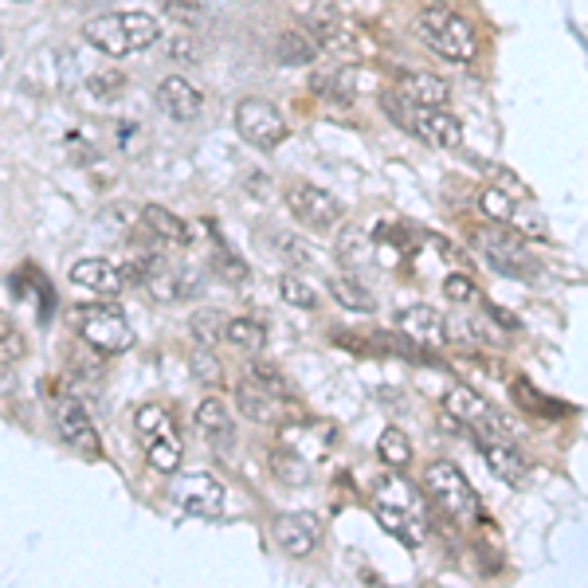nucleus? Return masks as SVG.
I'll list each match as a JSON object with an SVG mask.
<instances>
[{
    "instance_id": "22",
    "label": "nucleus",
    "mask_w": 588,
    "mask_h": 588,
    "mask_svg": "<svg viewBox=\"0 0 588 588\" xmlns=\"http://www.w3.org/2000/svg\"><path fill=\"white\" fill-rule=\"evenodd\" d=\"M451 95L448 78L428 75V71H412V75H401V98L416 102V107H443Z\"/></svg>"
},
{
    "instance_id": "31",
    "label": "nucleus",
    "mask_w": 588,
    "mask_h": 588,
    "mask_svg": "<svg viewBox=\"0 0 588 588\" xmlns=\"http://www.w3.org/2000/svg\"><path fill=\"white\" fill-rule=\"evenodd\" d=\"M470 166L479 169V173H487V181L494 188H502V193H510L514 196V200H529V185H522L518 181V173H514V169H502V166H490V161H482V157H475V161H470Z\"/></svg>"
},
{
    "instance_id": "35",
    "label": "nucleus",
    "mask_w": 588,
    "mask_h": 588,
    "mask_svg": "<svg viewBox=\"0 0 588 588\" xmlns=\"http://www.w3.org/2000/svg\"><path fill=\"white\" fill-rule=\"evenodd\" d=\"M87 90L95 98H102V102H110V98H118L126 90V75L122 71H98V75L87 78Z\"/></svg>"
},
{
    "instance_id": "38",
    "label": "nucleus",
    "mask_w": 588,
    "mask_h": 588,
    "mask_svg": "<svg viewBox=\"0 0 588 588\" xmlns=\"http://www.w3.org/2000/svg\"><path fill=\"white\" fill-rule=\"evenodd\" d=\"M338 252H342V259L345 264H365V259H369V240H365L362 232H357V228H350V232L342 235V244H338Z\"/></svg>"
},
{
    "instance_id": "45",
    "label": "nucleus",
    "mask_w": 588,
    "mask_h": 588,
    "mask_svg": "<svg viewBox=\"0 0 588 588\" xmlns=\"http://www.w3.org/2000/svg\"><path fill=\"white\" fill-rule=\"evenodd\" d=\"M16 4H28V0H16Z\"/></svg>"
},
{
    "instance_id": "21",
    "label": "nucleus",
    "mask_w": 588,
    "mask_h": 588,
    "mask_svg": "<svg viewBox=\"0 0 588 588\" xmlns=\"http://www.w3.org/2000/svg\"><path fill=\"white\" fill-rule=\"evenodd\" d=\"M196 428L212 443L216 451H224L232 443V416H228V404L220 396H205L200 408H196Z\"/></svg>"
},
{
    "instance_id": "20",
    "label": "nucleus",
    "mask_w": 588,
    "mask_h": 588,
    "mask_svg": "<svg viewBox=\"0 0 588 588\" xmlns=\"http://www.w3.org/2000/svg\"><path fill=\"white\" fill-rule=\"evenodd\" d=\"M482 455H487V467L499 475L502 482H526V460H522V451L514 448L510 440H490V436H482Z\"/></svg>"
},
{
    "instance_id": "34",
    "label": "nucleus",
    "mask_w": 588,
    "mask_h": 588,
    "mask_svg": "<svg viewBox=\"0 0 588 588\" xmlns=\"http://www.w3.org/2000/svg\"><path fill=\"white\" fill-rule=\"evenodd\" d=\"M224 314H216V310H200L193 318V333H196V342L205 345V350H212L220 338H224Z\"/></svg>"
},
{
    "instance_id": "42",
    "label": "nucleus",
    "mask_w": 588,
    "mask_h": 588,
    "mask_svg": "<svg viewBox=\"0 0 588 588\" xmlns=\"http://www.w3.org/2000/svg\"><path fill=\"white\" fill-rule=\"evenodd\" d=\"M169 56H173L176 63H193V59H196L193 39H169Z\"/></svg>"
},
{
    "instance_id": "10",
    "label": "nucleus",
    "mask_w": 588,
    "mask_h": 588,
    "mask_svg": "<svg viewBox=\"0 0 588 588\" xmlns=\"http://www.w3.org/2000/svg\"><path fill=\"white\" fill-rule=\"evenodd\" d=\"M286 208H291L294 220H303L314 232H326V228H333L345 216L342 200L333 193H326L322 185H310V181H294L286 188Z\"/></svg>"
},
{
    "instance_id": "4",
    "label": "nucleus",
    "mask_w": 588,
    "mask_h": 588,
    "mask_svg": "<svg viewBox=\"0 0 588 588\" xmlns=\"http://www.w3.org/2000/svg\"><path fill=\"white\" fill-rule=\"evenodd\" d=\"M384 110L392 114V122H401L408 134H416L424 146L431 149H460L463 146V126L460 118L448 114L443 107H416L401 95H381Z\"/></svg>"
},
{
    "instance_id": "28",
    "label": "nucleus",
    "mask_w": 588,
    "mask_h": 588,
    "mask_svg": "<svg viewBox=\"0 0 588 588\" xmlns=\"http://www.w3.org/2000/svg\"><path fill=\"white\" fill-rule=\"evenodd\" d=\"M224 342L235 345V350H244V353H259L267 345V333H264V326L252 322V318H228Z\"/></svg>"
},
{
    "instance_id": "12",
    "label": "nucleus",
    "mask_w": 588,
    "mask_h": 588,
    "mask_svg": "<svg viewBox=\"0 0 588 588\" xmlns=\"http://www.w3.org/2000/svg\"><path fill=\"white\" fill-rule=\"evenodd\" d=\"M173 499L176 506L185 510V514H193V518H220L224 514V487L212 479V475H205V470H188V475H181V479L173 482Z\"/></svg>"
},
{
    "instance_id": "11",
    "label": "nucleus",
    "mask_w": 588,
    "mask_h": 588,
    "mask_svg": "<svg viewBox=\"0 0 588 588\" xmlns=\"http://www.w3.org/2000/svg\"><path fill=\"white\" fill-rule=\"evenodd\" d=\"M443 408H448L460 424H470L475 431H494V436L510 440V428H514V424L502 420L499 412L490 408L487 396L475 392L470 384H451V389L443 392Z\"/></svg>"
},
{
    "instance_id": "5",
    "label": "nucleus",
    "mask_w": 588,
    "mask_h": 588,
    "mask_svg": "<svg viewBox=\"0 0 588 588\" xmlns=\"http://www.w3.org/2000/svg\"><path fill=\"white\" fill-rule=\"evenodd\" d=\"M134 431L137 443L146 451V460L161 475H173L181 467V455H185V443H181V431H176L173 412L161 408V404H142L134 412Z\"/></svg>"
},
{
    "instance_id": "37",
    "label": "nucleus",
    "mask_w": 588,
    "mask_h": 588,
    "mask_svg": "<svg viewBox=\"0 0 588 588\" xmlns=\"http://www.w3.org/2000/svg\"><path fill=\"white\" fill-rule=\"evenodd\" d=\"M443 294H448V303H482L479 286L470 283L467 274H448L443 279Z\"/></svg>"
},
{
    "instance_id": "19",
    "label": "nucleus",
    "mask_w": 588,
    "mask_h": 588,
    "mask_svg": "<svg viewBox=\"0 0 588 588\" xmlns=\"http://www.w3.org/2000/svg\"><path fill=\"white\" fill-rule=\"evenodd\" d=\"M71 283H78L83 291H95V294H118L122 286H126V279H122V271H118L110 259H98V255H87V259H78V264H71Z\"/></svg>"
},
{
    "instance_id": "16",
    "label": "nucleus",
    "mask_w": 588,
    "mask_h": 588,
    "mask_svg": "<svg viewBox=\"0 0 588 588\" xmlns=\"http://www.w3.org/2000/svg\"><path fill=\"white\" fill-rule=\"evenodd\" d=\"M157 102L166 107V114L173 118V122H193V118H200V110H205V95H200V87L188 83L185 75L161 78V83H157Z\"/></svg>"
},
{
    "instance_id": "2",
    "label": "nucleus",
    "mask_w": 588,
    "mask_h": 588,
    "mask_svg": "<svg viewBox=\"0 0 588 588\" xmlns=\"http://www.w3.org/2000/svg\"><path fill=\"white\" fill-rule=\"evenodd\" d=\"M83 39L110 59L137 56L161 39V20H154L149 12H102L83 24Z\"/></svg>"
},
{
    "instance_id": "13",
    "label": "nucleus",
    "mask_w": 588,
    "mask_h": 588,
    "mask_svg": "<svg viewBox=\"0 0 588 588\" xmlns=\"http://www.w3.org/2000/svg\"><path fill=\"white\" fill-rule=\"evenodd\" d=\"M274 546L283 549L286 558H310L318 541H322V522L310 510H294V514H279L271 526Z\"/></svg>"
},
{
    "instance_id": "9",
    "label": "nucleus",
    "mask_w": 588,
    "mask_h": 588,
    "mask_svg": "<svg viewBox=\"0 0 588 588\" xmlns=\"http://www.w3.org/2000/svg\"><path fill=\"white\" fill-rule=\"evenodd\" d=\"M475 247H479L482 259L502 274H526L529 267H534V259H529L526 252V235L506 224L479 228V232H475Z\"/></svg>"
},
{
    "instance_id": "14",
    "label": "nucleus",
    "mask_w": 588,
    "mask_h": 588,
    "mask_svg": "<svg viewBox=\"0 0 588 588\" xmlns=\"http://www.w3.org/2000/svg\"><path fill=\"white\" fill-rule=\"evenodd\" d=\"M56 428L59 436H63V443H71V451H78L83 460H98V455H102V440H98L87 408L78 401H71V396H63V401L56 404Z\"/></svg>"
},
{
    "instance_id": "23",
    "label": "nucleus",
    "mask_w": 588,
    "mask_h": 588,
    "mask_svg": "<svg viewBox=\"0 0 588 588\" xmlns=\"http://www.w3.org/2000/svg\"><path fill=\"white\" fill-rule=\"evenodd\" d=\"M142 220H146V228L157 235V240H166V244H173V247L188 244V224L176 212H169V208L146 205V208H142Z\"/></svg>"
},
{
    "instance_id": "6",
    "label": "nucleus",
    "mask_w": 588,
    "mask_h": 588,
    "mask_svg": "<svg viewBox=\"0 0 588 588\" xmlns=\"http://www.w3.org/2000/svg\"><path fill=\"white\" fill-rule=\"evenodd\" d=\"M424 490H428V499L436 502L448 518L463 522V526H470V522L479 518V494H475L467 475L451 460H431L428 467H424Z\"/></svg>"
},
{
    "instance_id": "27",
    "label": "nucleus",
    "mask_w": 588,
    "mask_h": 588,
    "mask_svg": "<svg viewBox=\"0 0 588 588\" xmlns=\"http://www.w3.org/2000/svg\"><path fill=\"white\" fill-rule=\"evenodd\" d=\"M271 470H274V479L286 482V487H306L310 482V460L306 455H298V451H271Z\"/></svg>"
},
{
    "instance_id": "25",
    "label": "nucleus",
    "mask_w": 588,
    "mask_h": 588,
    "mask_svg": "<svg viewBox=\"0 0 588 588\" xmlns=\"http://www.w3.org/2000/svg\"><path fill=\"white\" fill-rule=\"evenodd\" d=\"M326 291H330L333 303H342L345 310H357V314H372V310H377V298H372V294L365 291L362 283L345 279V274H330Z\"/></svg>"
},
{
    "instance_id": "1",
    "label": "nucleus",
    "mask_w": 588,
    "mask_h": 588,
    "mask_svg": "<svg viewBox=\"0 0 588 588\" xmlns=\"http://www.w3.org/2000/svg\"><path fill=\"white\" fill-rule=\"evenodd\" d=\"M372 518L381 522V529H389L392 538L404 541L408 549L424 546V538H428V510H424V499L401 475H389V479L377 482V490H372Z\"/></svg>"
},
{
    "instance_id": "44",
    "label": "nucleus",
    "mask_w": 588,
    "mask_h": 588,
    "mask_svg": "<svg viewBox=\"0 0 588 588\" xmlns=\"http://www.w3.org/2000/svg\"><path fill=\"white\" fill-rule=\"evenodd\" d=\"M428 4H440V9H443V4H451V0H428Z\"/></svg>"
},
{
    "instance_id": "29",
    "label": "nucleus",
    "mask_w": 588,
    "mask_h": 588,
    "mask_svg": "<svg viewBox=\"0 0 588 588\" xmlns=\"http://www.w3.org/2000/svg\"><path fill=\"white\" fill-rule=\"evenodd\" d=\"M247 381L259 384L264 392H271L274 401H294V389H291V381L283 377V369H279V365H267V362L247 365Z\"/></svg>"
},
{
    "instance_id": "17",
    "label": "nucleus",
    "mask_w": 588,
    "mask_h": 588,
    "mask_svg": "<svg viewBox=\"0 0 588 588\" xmlns=\"http://www.w3.org/2000/svg\"><path fill=\"white\" fill-rule=\"evenodd\" d=\"M396 326L416 345H428V350L448 345V322H443V314L436 306H408V310L396 314Z\"/></svg>"
},
{
    "instance_id": "26",
    "label": "nucleus",
    "mask_w": 588,
    "mask_h": 588,
    "mask_svg": "<svg viewBox=\"0 0 588 588\" xmlns=\"http://www.w3.org/2000/svg\"><path fill=\"white\" fill-rule=\"evenodd\" d=\"M274 56L279 63H314L318 59V44L306 28H291L274 39Z\"/></svg>"
},
{
    "instance_id": "30",
    "label": "nucleus",
    "mask_w": 588,
    "mask_h": 588,
    "mask_svg": "<svg viewBox=\"0 0 588 588\" xmlns=\"http://www.w3.org/2000/svg\"><path fill=\"white\" fill-rule=\"evenodd\" d=\"M377 455H381L384 467L404 470V467L412 463V443H408V436H404L401 428H384L381 440H377Z\"/></svg>"
},
{
    "instance_id": "18",
    "label": "nucleus",
    "mask_w": 588,
    "mask_h": 588,
    "mask_svg": "<svg viewBox=\"0 0 588 588\" xmlns=\"http://www.w3.org/2000/svg\"><path fill=\"white\" fill-rule=\"evenodd\" d=\"M235 408L255 424H283V416L291 412V401H274L271 392H264L259 384L240 381L235 384Z\"/></svg>"
},
{
    "instance_id": "32",
    "label": "nucleus",
    "mask_w": 588,
    "mask_h": 588,
    "mask_svg": "<svg viewBox=\"0 0 588 588\" xmlns=\"http://www.w3.org/2000/svg\"><path fill=\"white\" fill-rule=\"evenodd\" d=\"M279 294H283V303L298 306V310H318L322 306V294L314 291L306 279H298V274H283L279 279Z\"/></svg>"
},
{
    "instance_id": "15",
    "label": "nucleus",
    "mask_w": 588,
    "mask_h": 588,
    "mask_svg": "<svg viewBox=\"0 0 588 588\" xmlns=\"http://www.w3.org/2000/svg\"><path fill=\"white\" fill-rule=\"evenodd\" d=\"M306 32L314 36L318 51H333V56H362L365 51V39H362V32L353 28V20L333 16V12H318V16H310Z\"/></svg>"
},
{
    "instance_id": "3",
    "label": "nucleus",
    "mask_w": 588,
    "mask_h": 588,
    "mask_svg": "<svg viewBox=\"0 0 588 588\" xmlns=\"http://www.w3.org/2000/svg\"><path fill=\"white\" fill-rule=\"evenodd\" d=\"M416 36L428 44L431 51L448 63H470L479 56V36H475V24L460 12H451L448 4H431L416 16Z\"/></svg>"
},
{
    "instance_id": "40",
    "label": "nucleus",
    "mask_w": 588,
    "mask_h": 588,
    "mask_svg": "<svg viewBox=\"0 0 588 588\" xmlns=\"http://www.w3.org/2000/svg\"><path fill=\"white\" fill-rule=\"evenodd\" d=\"M279 252L286 255V259H291L294 267H306V264H314V252L310 247H303L298 244V240H294V235H283V240H279Z\"/></svg>"
},
{
    "instance_id": "33",
    "label": "nucleus",
    "mask_w": 588,
    "mask_h": 588,
    "mask_svg": "<svg viewBox=\"0 0 588 588\" xmlns=\"http://www.w3.org/2000/svg\"><path fill=\"white\" fill-rule=\"evenodd\" d=\"M479 205H482V212L494 220V224H514V216H518V205H514V196L510 193H502V188H494V185H487L482 188V196H479Z\"/></svg>"
},
{
    "instance_id": "8",
    "label": "nucleus",
    "mask_w": 588,
    "mask_h": 588,
    "mask_svg": "<svg viewBox=\"0 0 588 588\" xmlns=\"http://www.w3.org/2000/svg\"><path fill=\"white\" fill-rule=\"evenodd\" d=\"M235 130H240L244 142H252V146L259 149L283 146L286 134H291L283 110L274 107V102H267V98H244V102L235 107Z\"/></svg>"
},
{
    "instance_id": "41",
    "label": "nucleus",
    "mask_w": 588,
    "mask_h": 588,
    "mask_svg": "<svg viewBox=\"0 0 588 588\" xmlns=\"http://www.w3.org/2000/svg\"><path fill=\"white\" fill-rule=\"evenodd\" d=\"M514 392H518V401L526 404V408H534V412H558V408H549L546 404V396H538V389H534V384L529 381H514Z\"/></svg>"
},
{
    "instance_id": "39",
    "label": "nucleus",
    "mask_w": 588,
    "mask_h": 588,
    "mask_svg": "<svg viewBox=\"0 0 588 588\" xmlns=\"http://www.w3.org/2000/svg\"><path fill=\"white\" fill-rule=\"evenodd\" d=\"M193 372H196V381H205V384H220V381H224V369L216 365L212 350H205V345H200V353L193 357Z\"/></svg>"
},
{
    "instance_id": "7",
    "label": "nucleus",
    "mask_w": 588,
    "mask_h": 588,
    "mask_svg": "<svg viewBox=\"0 0 588 588\" xmlns=\"http://www.w3.org/2000/svg\"><path fill=\"white\" fill-rule=\"evenodd\" d=\"M71 322H75L78 338L98 353H126L134 345V330L130 322L122 318V310L107 303H90V306H78L71 314Z\"/></svg>"
},
{
    "instance_id": "43",
    "label": "nucleus",
    "mask_w": 588,
    "mask_h": 588,
    "mask_svg": "<svg viewBox=\"0 0 588 588\" xmlns=\"http://www.w3.org/2000/svg\"><path fill=\"white\" fill-rule=\"evenodd\" d=\"M20 353H24V345H20V338L16 333H12V338H4V342H0V362H4V357H9V365L16 362Z\"/></svg>"
},
{
    "instance_id": "24",
    "label": "nucleus",
    "mask_w": 588,
    "mask_h": 588,
    "mask_svg": "<svg viewBox=\"0 0 588 588\" xmlns=\"http://www.w3.org/2000/svg\"><path fill=\"white\" fill-rule=\"evenodd\" d=\"M310 90L314 95L333 98V102H353V98H357V78H353L350 68L318 71V75L310 78Z\"/></svg>"
},
{
    "instance_id": "36",
    "label": "nucleus",
    "mask_w": 588,
    "mask_h": 588,
    "mask_svg": "<svg viewBox=\"0 0 588 588\" xmlns=\"http://www.w3.org/2000/svg\"><path fill=\"white\" fill-rule=\"evenodd\" d=\"M208 0H157V9L166 12L169 20H181V24H196L200 12H205Z\"/></svg>"
}]
</instances>
